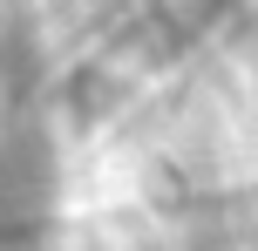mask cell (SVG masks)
<instances>
[{"instance_id": "6da1fadb", "label": "cell", "mask_w": 258, "mask_h": 251, "mask_svg": "<svg viewBox=\"0 0 258 251\" xmlns=\"http://www.w3.org/2000/svg\"><path fill=\"white\" fill-rule=\"evenodd\" d=\"M48 197V143L34 129L0 136V224L34 217V204Z\"/></svg>"}, {"instance_id": "7a4b0ae2", "label": "cell", "mask_w": 258, "mask_h": 251, "mask_svg": "<svg viewBox=\"0 0 258 251\" xmlns=\"http://www.w3.org/2000/svg\"><path fill=\"white\" fill-rule=\"evenodd\" d=\"M34 61V21L21 0H0V75H21Z\"/></svg>"}, {"instance_id": "3957f363", "label": "cell", "mask_w": 258, "mask_h": 251, "mask_svg": "<svg viewBox=\"0 0 258 251\" xmlns=\"http://www.w3.org/2000/svg\"><path fill=\"white\" fill-rule=\"evenodd\" d=\"M238 7H245V0H170V14H177L183 27H211V21H231Z\"/></svg>"}]
</instances>
